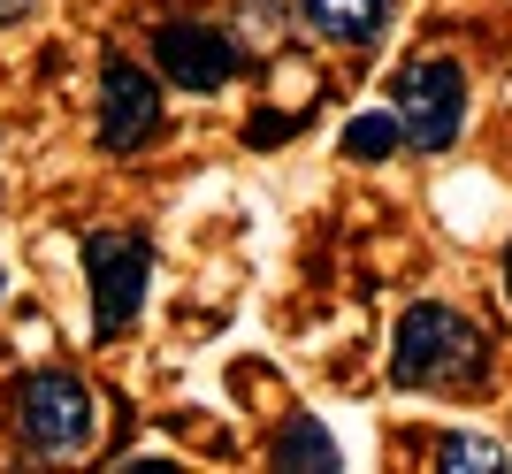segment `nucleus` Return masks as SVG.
<instances>
[{"label": "nucleus", "mask_w": 512, "mask_h": 474, "mask_svg": "<svg viewBox=\"0 0 512 474\" xmlns=\"http://www.w3.org/2000/svg\"><path fill=\"white\" fill-rule=\"evenodd\" d=\"M169 130V100L146 62H130L123 46H107L100 62V146L107 153H146Z\"/></svg>", "instance_id": "obj_5"}, {"label": "nucleus", "mask_w": 512, "mask_h": 474, "mask_svg": "<svg viewBox=\"0 0 512 474\" xmlns=\"http://www.w3.org/2000/svg\"><path fill=\"white\" fill-rule=\"evenodd\" d=\"M85 276H92V337H123L146 314V283H153V245L138 230H85Z\"/></svg>", "instance_id": "obj_4"}, {"label": "nucleus", "mask_w": 512, "mask_h": 474, "mask_svg": "<svg viewBox=\"0 0 512 474\" xmlns=\"http://www.w3.org/2000/svg\"><path fill=\"white\" fill-rule=\"evenodd\" d=\"M0 299H8V276H0Z\"/></svg>", "instance_id": "obj_14"}, {"label": "nucleus", "mask_w": 512, "mask_h": 474, "mask_svg": "<svg viewBox=\"0 0 512 474\" xmlns=\"http://www.w3.org/2000/svg\"><path fill=\"white\" fill-rule=\"evenodd\" d=\"M8 413H16L23 452H39V459H77L100 436V406H92V383L77 367H31V375H16Z\"/></svg>", "instance_id": "obj_2"}, {"label": "nucleus", "mask_w": 512, "mask_h": 474, "mask_svg": "<svg viewBox=\"0 0 512 474\" xmlns=\"http://www.w3.org/2000/svg\"><path fill=\"white\" fill-rule=\"evenodd\" d=\"M268 459L276 467H337V436L321 429L314 413H291L276 429V444H268Z\"/></svg>", "instance_id": "obj_8"}, {"label": "nucleus", "mask_w": 512, "mask_h": 474, "mask_svg": "<svg viewBox=\"0 0 512 474\" xmlns=\"http://www.w3.org/2000/svg\"><path fill=\"white\" fill-rule=\"evenodd\" d=\"M390 375L406 390H474L490 375V337L451 299H413L390 329Z\"/></svg>", "instance_id": "obj_1"}, {"label": "nucleus", "mask_w": 512, "mask_h": 474, "mask_svg": "<svg viewBox=\"0 0 512 474\" xmlns=\"http://www.w3.org/2000/svg\"><path fill=\"white\" fill-rule=\"evenodd\" d=\"M16 16H31V0H0V23H16Z\"/></svg>", "instance_id": "obj_12"}, {"label": "nucleus", "mask_w": 512, "mask_h": 474, "mask_svg": "<svg viewBox=\"0 0 512 474\" xmlns=\"http://www.w3.org/2000/svg\"><path fill=\"white\" fill-rule=\"evenodd\" d=\"M153 62H161V77H169L176 92H192V100H207V92H230L237 69H245V46L222 31V23H192L176 16L153 31Z\"/></svg>", "instance_id": "obj_6"}, {"label": "nucleus", "mask_w": 512, "mask_h": 474, "mask_svg": "<svg viewBox=\"0 0 512 474\" xmlns=\"http://www.w3.org/2000/svg\"><path fill=\"white\" fill-rule=\"evenodd\" d=\"M436 459H444V467H459V474H497V467H512V452L497 444V436H444V444H436Z\"/></svg>", "instance_id": "obj_10"}, {"label": "nucleus", "mask_w": 512, "mask_h": 474, "mask_svg": "<svg viewBox=\"0 0 512 474\" xmlns=\"http://www.w3.org/2000/svg\"><path fill=\"white\" fill-rule=\"evenodd\" d=\"M390 108L406 123L413 153H451L459 130H467V69L451 62V54H413L390 77Z\"/></svg>", "instance_id": "obj_3"}, {"label": "nucleus", "mask_w": 512, "mask_h": 474, "mask_svg": "<svg viewBox=\"0 0 512 474\" xmlns=\"http://www.w3.org/2000/svg\"><path fill=\"white\" fill-rule=\"evenodd\" d=\"M276 138H291V115H253L245 123V146H276Z\"/></svg>", "instance_id": "obj_11"}, {"label": "nucleus", "mask_w": 512, "mask_h": 474, "mask_svg": "<svg viewBox=\"0 0 512 474\" xmlns=\"http://www.w3.org/2000/svg\"><path fill=\"white\" fill-rule=\"evenodd\" d=\"M505 299H512V245H505Z\"/></svg>", "instance_id": "obj_13"}, {"label": "nucleus", "mask_w": 512, "mask_h": 474, "mask_svg": "<svg viewBox=\"0 0 512 474\" xmlns=\"http://www.w3.org/2000/svg\"><path fill=\"white\" fill-rule=\"evenodd\" d=\"M299 23L329 46H375L390 23V0H299Z\"/></svg>", "instance_id": "obj_7"}, {"label": "nucleus", "mask_w": 512, "mask_h": 474, "mask_svg": "<svg viewBox=\"0 0 512 474\" xmlns=\"http://www.w3.org/2000/svg\"><path fill=\"white\" fill-rule=\"evenodd\" d=\"M344 161H390V153L406 146V123H398V108H367V115H352L344 123Z\"/></svg>", "instance_id": "obj_9"}]
</instances>
